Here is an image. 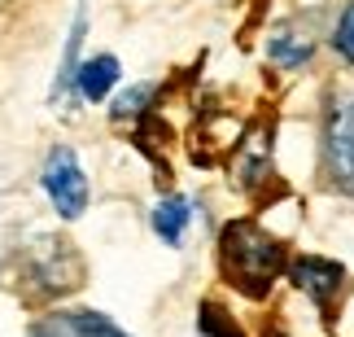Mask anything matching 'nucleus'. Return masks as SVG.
<instances>
[{
	"mask_svg": "<svg viewBox=\"0 0 354 337\" xmlns=\"http://www.w3.org/2000/svg\"><path fill=\"white\" fill-rule=\"evenodd\" d=\"M197 333H206V337H245L241 325L223 311L219 302H201V311H197Z\"/></svg>",
	"mask_w": 354,
	"mask_h": 337,
	"instance_id": "obj_9",
	"label": "nucleus"
},
{
	"mask_svg": "<svg viewBox=\"0 0 354 337\" xmlns=\"http://www.w3.org/2000/svg\"><path fill=\"white\" fill-rule=\"evenodd\" d=\"M26 337H131V333H122L101 311H53L44 320H35Z\"/></svg>",
	"mask_w": 354,
	"mask_h": 337,
	"instance_id": "obj_5",
	"label": "nucleus"
},
{
	"mask_svg": "<svg viewBox=\"0 0 354 337\" xmlns=\"http://www.w3.org/2000/svg\"><path fill=\"white\" fill-rule=\"evenodd\" d=\"M188 219H193V210H188L184 197H162L158 210H153V228H158V237L167 241V246H180V241H184Z\"/></svg>",
	"mask_w": 354,
	"mask_h": 337,
	"instance_id": "obj_7",
	"label": "nucleus"
},
{
	"mask_svg": "<svg viewBox=\"0 0 354 337\" xmlns=\"http://www.w3.org/2000/svg\"><path fill=\"white\" fill-rule=\"evenodd\" d=\"M118 79V57L114 53H97V57H88L84 66H75V88L84 101H101L105 92L114 88Z\"/></svg>",
	"mask_w": 354,
	"mask_h": 337,
	"instance_id": "obj_6",
	"label": "nucleus"
},
{
	"mask_svg": "<svg viewBox=\"0 0 354 337\" xmlns=\"http://www.w3.org/2000/svg\"><path fill=\"white\" fill-rule=\"evenodd\" d=\"M44 193L53 197V206H57L62 219H79V215L88 210V175L79 167V158L71 145H57L48 158H44Z\"/></svg>",
	"mask_w": 354,
	"mask_h": 337,
	"instance_id": "obj_3",
	"label": "nucleus"
},
{
	"mask_svg": "<svg viewBox=\"0 0 354 337\" xmlns=\"http://www.w3.org/2000/svg\"><path fill=\"white\" fill-rule=\"evenodd\" d=\"M333 48L354 66V0L342 9V22H337V31H333Z\"/></svg>",
	"mask_w": 354,
	"mask_h": 337,
	"instance_id": "obj_11",
	"label": "nucleus"
},
{
	"mask_svg": "<svg viewBox=\"0 0 354 337\" xmlns=\"http://www.w3.org/2000/svg\"><path fill=\"white\" fill-rule=\"evenodd\" d=\"M289 276H293V285L306 293L310 302L319 307V311H328L333 298H337V289H342V263H333V259H319V254H302V259H293L289 267Z\"/></svg>",
	"mask_w": 354,
	"mask_h": 337,
	"instance_id": "obj_4",
	"label": "nucleus"
},
{
	"mask_svg": "<svg viewBox=\"0 0 354 337\" xmlns=\"http://www.w3.org/2000/svg\"><path fill=\"white\" fill-rule=\"evenodd\" d=\"M310 48H315V44H310L306 35H297V31H289V26H284V31L271 35L267 57H271V62H280V66H289V71H297L302 62H310Z\"/></svg>",
	"mask_w": 354,
	"mask_h": 337,
	"instance_id": "obj_8",
	"label": "nucleus"
},
{
	"mask_svg": "<svg viewBox=\"0 0 354 337\" xmlns=\"http://www.w3.org/2000/svg\"><path fill=\"white\" fill-rule=\"evenodd\" d=\"M324 167H328V180L354 193V92L337 97L328 105V118H324Z\"/></svg>",
	"mask_w": 354,
	"mask_h": 337,
	"instance_id": "obj_2",
	"label": "nucleus"
},
{
	"mask_svg": "<svg viewBox=\"0 0 354 337\" xmlns=\"http://www.w3.org/2000/svg\"><path fill=\"white\" fill-rule=\"evenodd\" d=\"M219 263L223 276L245 298H267L271 280L284 267V246L271 233H263L254 219H232L219 237Z\"/></svg>",
	"mask_w": 354,
	"mask_h": 337,
	"instance_id": "obj_1",
	"label": "nucleus"
},
{
	"mask_svg": "<svg viewBox=\"0 0 354 337\" xmlns=\"http://www.w3.org/2000/svg\"><path fill=\"white\" fill-rule=\"evenodd\" d=\"M153 84H136V88H127V92H118L114 97V105H110V114L114 118H136V114H145V105L153 101Z\"/></svg>",
	"mask_w": 354,
	"mask_h": 337,
	"instance_id": "obj_10",
	"label": "nucleus"
}]
</instances>
